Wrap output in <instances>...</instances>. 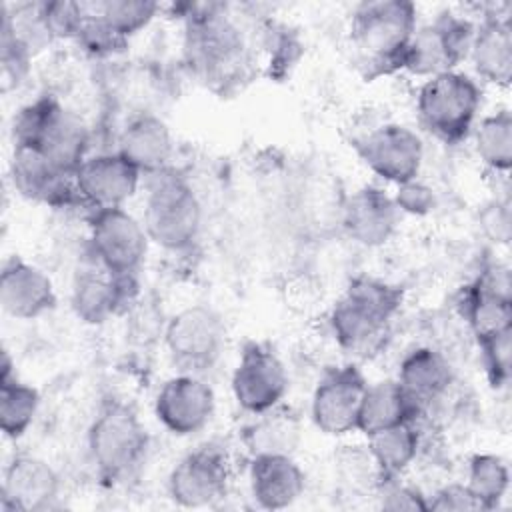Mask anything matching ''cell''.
Listing matches in <instances>:
<instances>
[{
    "label": "cell",
    "mask_w": 512,
    "mask_h": 512,
    "mask_svg": "<svg viewBox=\"0 0 512 512\" xmlns=\"http://www.w3.org/2000/svg\"><path fill=\"white\" fill-rule=\"evenodd\" d=\"M0 306L16 320L40 318L56 306L54 284L44 270L12 256L0 274Z\"/></svg>",
    "instance_id": "cell-21"
},
{
    "label": "cell",
    "mask_w": 512,
    "mask_h": 512,
    "mask_svg": "<svg viewBox=\"0 0 512 512\" xmlns=\"http://www.w3.org/2000/svg\"><path fill=\"white\" fill-rule=\"evenodd\" d=\"M40 408L34 386L20 382L16 374L0 378V428L6 438L18 440L32 426Z\"/></svg>",
    "instance_id": "cell-30"
},
{
    "label": "cell",
    "mask_w": 512,
    "mask_h": 512,
    "mask_svg": "<svg viewBox=\"0 0 512 512\" xmlns=\"http://www.w3.org/2000/svg\"><path fill=\"white\" fill-rule=\"evenodd\" d=\"M116 152L140 174L152 176L170 168L174 140L168 124L154 114H138L120 130Z\"/></svg>",
    "instance_id": "cell-24"
},
{
    "label": "cell",
    "mask_w": 512,
    "mask_h": 512,
    "mask_svg": "<svg viewBox=\"0 0 512 512\" xmlns=\"http://www.w3.org/2000/svg\"><path fill=\"white\" fill-rule=\"evenodd\" d=\"M474 22L454 12H440L434 20L416 28L400 70L420 78L458 70L468 58L474 38Z\"/></svg>",
    "instance_id": "cell-7"
},
{
    "label": "cell",
    "mask_w": 512,
    "mask_h": 512,
    "mask_svg": "<svg viewBox=\"0 0 512 512\" xmlns=\"http://www.w3.org/2000/svg\"><path fill=\"white\" fill-rule=\"evenodd\" d=\"M142 224L150 244L166 252L190 250L202 230V204L192 184L172 168L148 180Z\"/></svg>",
    "instance_id": "cell-3"
},
{
    "label": "cell",
    "mask_w": 512,
    "mask_h": 512,
    "mask_svg": "<svg viewBox=\"0 0 512 512\" xmlns=\"http://www.w3.org/2000/svg\"><path fill=\"white\" fill-rule=\"evenodd\" d=\"M14 146H28L58 170L74 176L88 150L84 122L52 96H40L18 110L12 122Z\"/></svg>",
    "instance_id": "cell-4"
},
{
    "label": "cell",
    "mask_w": 512,
    "mask_h": 512,
    "mask_svg": "<svg viewBox=\"0 0 512 512\" xmlns=\"http://www.w3.org/2000/svg\"><path fill=\"white\" fill-rule=\"evenodd\" d=\"M510 290V270L500 262L486 266L466 288L462 312L476 342H484L496 334L512 330Z\"/></svg>",
    "instance_id": "cell-16"
},
{
    "label": "cell",
    "mask_w": 512,
    "mask_h": 512,
    "mask_svg": "<svg viewBox=\"0 0 512 512\" xmlns=\"http://www.w3.org/2000/svg\"><path fill=\"white\" fill-rule=\"evenodd\" d=\"M138 294V276H120L100 268L78 270L70 290V306L86 324H104L124 312Z\"/></svg>",
    "instance_id": "cell-18"
},
{
    "label": "cell",
    "mask_w": 512,
    "mask_h": 512,
    "mask_svg": "<svg viewBox=\"0 0 512 512\" xmlns=\"http://www.w3.org/2000/svg\"><path fill=\"white\" fill-rule=\"evenodd\" d=\"M482 350L486 378L492 388H504L512 374V330L478 342Z\"/></svg>",
    "instance_id": "cell-33"
},
{
    "label": "cell",
    "mask_w": 512,
    "mask_h": 512,
    "mask_svg": "<svg viewBox=\"0 0 512 512\" xmlns=\"http://www.w3.org/2000/svg\"><path fill=\"white\" fill-rule=\"evenodd\" d=\"M418 10L406 0H370L352 10L350 40L372 76L400 70L418 28Z\"/></svg>",
    "instance_id": "cell-2"
},
{
    "label": "cell",
    "mask_w": 512,
    "mask_h": 512,
    "mask_svg": "<svg viewBox=\"0 0 512 512\" xmlns=\"http://www.w3.org/2000/svg\"><path fill=\"white\" fill-rule=\"evenodd\" d=\"M482 106V88L460 70L442 72L426 78L416 94V112L420 126L444 144L466 140Z\"/></svg>",
    "instance_id": "cell-5"
},
{
    "label": "cell",
    "mask_w": 512,
    "mask_h": 512,
    "mask_svg": "<svg viewBox=\"0 0 512 512\" xmlns=\"http://www.w3.org/2000/svg\"><path fill=\"white\" fill-rule=\"evenodd\" d=\"M482 230L484 234L500 244H506L510 240V204L508 200H496L490 206L484 208L482 216Z\"/></svg>",
    "instance_id": "cell-36"
},
{
    "label": "cell",
    "mask_w": 512,
    "mask_h": 512,
    "mask_svg": "<svg viewBox=\"0 0 512 512\" xmlns=\"http://www.w3.org/2000/svg\"><path fill=\"white\" fill-rule=\"evenodd\" d=\"M382 508L384 510H410L422 512L428 510V496H424L418 488L406 484H392L382 494Z\"/></svg>",
    "instance_id": "cell-37"
},
{
    "label": "cell",
    "mask_w": 512,
    "mask_h": 512,
    "mask_svg": "<svg viewBox=\"0 0 512 512\" xmlns=\"http://www.w3.org/2000/svg\"><path fill=\"white\" fill-rule=\"evenodd\" d=\"M468 58L476 74L494 86L512 78V22L508 14L488 12L476 26Z\"/></svg>",
    "instance_id": "cell-25"
},
{
    "label": "cell",
    "mask_w": 512,
    "mask_h": 512,
    "mask_svg": "<svg viewBox=\"0 0 512 512\" xmlns=\"http://www.w3.org/2000/svg\"><path fill=\"white\" fill-rule=\"evenodd\" d=\"M428 510L438 512H464V510H482L478 500L466 488V484H448L436 490L428 498Z\"/></svg>",
    "instance_id": "cell-35"
},
{
    "label": "cell",
    "mask_w": 512,
    "mask_h": 512,
    "mask_svg": "<svg viewBox=\"0 0 512 512\" xmlns=\"http://www.w3.org/2000/svg\"><path fill=\"white\" fill-rule=\"evenodd\" d=\"M356 152L372 174L398 186L418 178L424 142L410 126L386 122L362 136L356 142Z\"/></svg>",
    "instance_id": "cell-12"
},
{
    "label": "cell",
    "mask_w": 512,
    "mask_h": 512,
    "mask_svg": "<svg viewBox=\"0 0 512 512\" xmlns=\"http://www.w3.org/2000/svg\"><path fill=\"white\" fill-rule=\"evenodd\" d=\"M230 466L214 446H200L182 456L168 476V496L182 508H206L226 496Z\"/></svg>",
    "instance_id": "cell-15"
},
{
    "label": "cell",
    "mask_w": 512,
    "mask_h": 512,
    "mask_svg": "<svg viewBox=\"0 0 512 512\" xmlns=\"http://www.w3.org/2000/svg\"><path fill=\"white\" fill-rule=\"evenodd\" d=\"M392 200H394L398 212L412 214V216H426L436 206L434 190L418 178L408 180L404 184H398L396 194L392 196Z\"/></svg>",
    "instance_id": "cell-34"
},
{
    "label": "cell",
    "mask_w": 512,
    "mask_h": 512,
    "mask_svg": "<svg viewBox=\"0 0 512 512\" xmlns=\"http://www.w3.org/2000/svg\"><path fill=\"white\" fill-rule=\"evenodd\" d=\"M466 488L478 500L482 510L496 508L508 492L510 468L502 456L474 454L468 462Z\"/></svg>",
    "instance_id": "cell-32"
},
{
    "label": "cell",
    "mask_w": 512,
    "mask_h": 512,
    "mask_svg": "<svg viewBox=\"0 0 512 512\" xmlns=\"http://www.w3.org/2000/svg\"><path fill=\"white\" fill-rule=\"evenodd\" d=\"M420 412L422 410L404 392L396 378L380 380L366 388L358 418V432L368 436L402 422H414Z\"/></svg>",
    "instance_id": "cell-27"
},
{
    "label": "cell",
    "mask_w": 512,
    "mask_h": 512,
    "mask_svg": "<svg viewBox=\"0 0 512 512\" xmlns=\"http://www.w3.org/2000/svg\"><path fill=\"white\" fill-rule=\"evenodd\" d=\"M366 388L368 382L358 366L342 364L328 368L318 380L310 400L314 426L328 436L356 432Z\"/></svg>",
    "instance_id": "cell-11"
},
{
    "label": "cell",
    "mask_w": 512,
    "mask_h": 512,
    "mask_svg": "<svg viewBox=\"0 0 512 512\" xmlns=\"http://www.w3.org/2000/svg\"><path fill=\"white\" fill-rule=\"evenodd\" d=\"M86 446L98 476L106 482H120L142 464L148 432L130 404L108 400L88 428Z\"/></svg>",
    "instance_id": "cell-6"
},
{
    "label": "cell",
    "mask_w": 512,
    "mask_h": 512,
    "mask_svg": "<svg viewBox=\"0 0 512 512\" xmlns=\"http://www.w3.org/2000/svg\"><path fill=\"white\" fill-rule=\"evenodd\" d=\"M402 304V286L372 276L354 278L328 316L336 344L358 356L376 352Z\"/></svg>",
    "instance_id": "cell-1"
},
{
    "label": "cell",
    "mask_w": 512,
    "mask_h": 512,
    "mask_svg": "<svg viewBox=\"0 0 512 512\" xmlns=\"http://www.w3.org/2000/svg\"><path fill=\"white\" fill-rule=\"evenodd\" d=\"M248 484L250 494L260 508L282 510L302 496L306 474L292 454H254L248 466Z\"/></svg>",
    "instance_id": "cell-23"
},
{
    "label": "cell",
    "mask_w": 512,
    "mask_h": 512,
    "mask_svg": "<svg viewBox=\"0 0 512 512\" xmlns=\"http://www.w3.org/2000/svg\"><path fill=\"white\" fill-rule=\"evenodd\" d=\"M232 394L236 404L252 416L282 404L290 378L280 356L260 342H248L232 372Z\"/></svg>",
    "instance_id": "cell-10"
},
{
    "label": "cell",
    "mask_w": 512,
    "mask_h": 512,
    "mask_svg": "<svg viewBox=\"0 0 512 512\" xmlns=\"http://www.w3.org/2000/svg\"><path fill=\"white\" fill-rule=\"evenodd\" d=\"M398 208L382 188L364 184L344 196L340 224L346 236L366 248L384 246L398 228Z\"/></svg>",
    "instance_id": "cell-19"
},
{
    "label": "cell",
    "mask_w": 512,
    "mask_h": 512,
    "mask_svg": "<svg viewBox=\"0 0 512 512\" xmlns=\"http://www.w3.org/2000/svg\"><path fill=\"white\" fill-rule=\"evenodd\" d=\"M368 456L386 482H392L416 460L420 450V434L414 422H402L366 436Z\"/></svg>",
    "instance_id": "cell-28"
},
{
    "label": "cell",
    "mask_w": 512,
    "mask_h": 512,
    "mask_svg": "<svg viewBox=\"0 0 512 512\" xmlns=\"http://www.w3.org/2000/svg\"><path fill=\"white\" fill-rule=\"evenodd\" d=\"M244 432V440L252 456L266 452L292 454L300 438L298 420L290 412H282L280 406L258 414V418Z\"/></svg>",
    "instance_id": "cell-31"
},
{
    "label": "cell",
    "mask_w": 512,
    "mask_h": 512,
    "mask_svg": "<svg viewBox=\"0 0 512 512\" xmlns=\"http://www.w3.org/2000/svg\"><path fill=\"white\" fill-rule=\"evenodd\" d=\"M474 152L478 160L494 170L506 174L512 166V114L508 108L484 116L472 130Z\"/></svg>",
    "instance_id": "cell-29"
},
{
    "label": "cell",
    "mask_w": 512,
    "mask_h": 512,
    "mask_svg": "<svg viewBox=\"0 0 512 512\" xmlns=\"http://www.w3.org/2000/svg\"><path fill=\"white\" fill-rule=\"evenodd\" d=\"M142 174L118 152L86 156L74 172L76 194L82 202L98 208H122L138 192Z\"/></svg>",
    "instance_id": "cell-17"
},
{
    "label": "cell",
    "mask_w": 512,
    "mask_h": 512,
    "mask_svg": "<svg viewBox=\"0 0 512 512\" xmlns=\"http://www.w3.org/2000/svg\"><path fill=\"white\" fill-rule=\"evenodd\" d=\"M90 250L94 262L120 276H138L150 238L142 220L122 208L92 210L90 220Z\"/></svg>",
    "instance_id": "cell-9"
},
{
    "label": "cell",
    "mask_w": 512,
    "mask_h": 512,
    "mask_svg": "<svg viewBox=\"0 0 512 512\" xmlns=\"http://www.w3.org/2000/svg\"><path fill=\"white\" fill-rule=\"evenodd\" d=\"M396 382L424 410L448 392L454 382V370L442 352L432 346H418L400 360Z\"/></svg>",
    "instance_id": "cell-26"
},
{
    "label": "cell",
    "mask_w": 512,
    "mask_h": 512,
    "mask_svg": "<svg viewBox=\"0 0 512 512\" xmlns=\"http://www.w3.org/2000/svg\"><path fill=\"white\" fill-rule=\"evenodd\" d=\"M224 344V320L208 304H192L178 310L164 330L166 352L182 372L200 374L210 370L220 360Z\"/></svg>",
    "instance_id": "cell-8"
},
{
    "label": "cell",
    "mask_w": 512,
    "mask_h": 512,
    "mask_svg": "<svg viewBox=\"0 0 512 512\" xmlns=\"http://www.w3.org/2000/svg\"><path fill=\"white\" fill-rule=\"evenodd\" d=\"M244 52L242 34L230 18L208 8L192 12L186 24V54L190 66L204 76H216L234 70Z\"/></svg>",
    "instance_id": "cell-14"
},
{
    "label": "cell",
    "mask_w": 512,
    "mask_h": 512,
    "mask_svg": "<svg viewBox=\"0 0 512 512\" xmlns=\"http://www.w3.org/2000/svg\"><path fill=\"white\" fill-rule=\"evenodd\" d=\"M10 178L14 188L28 200L68 206L80 200L74 176L58 170L46 156L28 146H14L10 160Z\"/></svg>",
    "instance_id": "cell-22"
},
{
    "label": "cell",
    "mask_w": 512,
    "mask_h": 512,
    "mask_svg": "<svg viewBox=\"0 0 512 512\" xmlns=\"http://www.w3.org/2000/svg\"><path fill=\"white\" fill-rule=\"evenodd\" d=\"M58 472L40 456H14L2 476V510L40 512L50 508L60 494Z\"/></svg>",
    "instance_id": "cell-20"
},
{
    "label": "cell",
    "mask_w": 512,
    "mask_h": 512,
    "mask_svg": "<svg viewBox=\"0 0 512 512\" xmlns=\"http://www.w3.org/2000/svg\"><path fill=\"white\" fill-rule=\"evenodd\" d=\"M214 410L216 394L212 386L192 372L168 378L154 398L158 422L174 436L198 434L210 424Z\"/></svg>",
    "instance_id": "cell-13"
}]
</instances>
